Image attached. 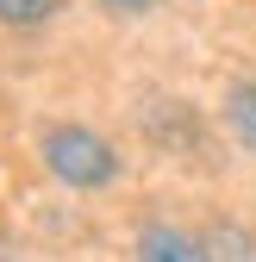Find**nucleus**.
<instances>
[{
  "label": "nucleus",
  "mask_w": 256,
  "mask_h": 262,
  "mask_svg": "<svg viewBox=\"0 0 256 262\" xmlns=\"http://www.w3.org/2000/svg\"><path fill=\"white\" fill-rule=\"evenodd\" d=\"M206 244H212V256H256V244H250L244 231H212Z\"/></svg>",
  "instance_id": "nucleus-6"
},
{
  "label": "nucleus",
  "mask_w": 256,
  "mask_h": 262,
  "mask_svg": "<svg viewBox=\"0 0 256 262\" xmlns=\"http://www.w3.org/2000/svg\"><path fill=\"white\" fill-rule=\"evenodd\" d=\"M38 156H44L50 181L75 187V193H100V187L119 181V150H113L94 125H69V119L50 125L44 138H38Z\"/></svg>",
  "instance_id": "nucleus-1"
},
{
  "label": "nucleus",
  "mask_w": 256,
  "mask_h": 262,
  "mask_svg": "<svg viewBox=\"0 0 256 262\" xmlns=\"http://www.w3.org/2000/svg\"><path fill=\"white\" fill-rule=\"evenodd\" d=\"M62 13V0H0V25H13V31H38Z\"/></svg>",
  "instance_id": "nucleus-4"
},
{
  "label": "nucleus",
  "mask_w": 256,
  "mask_h": 262,
  "mask_svg": "<svg viewBox=\"0 0 256 262\" xmlns=\"http://www.w3.org/2000/svg\"><path fill=\"white\" fill-rule=\"evenodd\" d=\"M138 256L144 262H200V256H212V244L181 231V225H144L138 231Z\"/></svg>",
  "instance_id": "nucleus-2"
},
{
  "label": "nucleus",
  "mask_w": 256,
  "mask_h": 262,
  "mask_svg": "<svg viewBox=\"0 0 256 262\" xmlns=\"http://www.w3.org/2000/svg\"><path fill=\"white\" fill-rule=\"evenodd\" d=\"M225 131L238 138V150L256 156V81H231L225 88Z\"/></svg>",
  "instance_id": "nucleus-3"
},
{
  "label": "nucleus",
  "mask_w": 256,
  "mask_h": 262,
  "mask_svg": "<svg viewBox=\"0 0 256 262\" xmlns=\"http://www.w3.org/2000/svg\"><path fill=\"white\" fill-rule=\"evenodd\" d=\"M100 13H113V19H144V13H156L163 0H94Z\"/></svg>",
  "instance_id": "nucleus-5"
}]
</instances>
